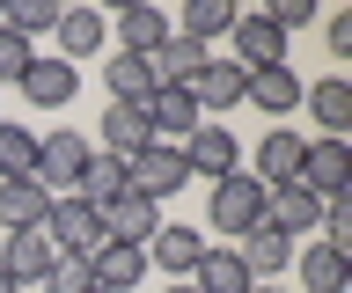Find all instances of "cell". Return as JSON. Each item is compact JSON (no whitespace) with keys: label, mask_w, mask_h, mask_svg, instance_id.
Wrapping results in <instances>:
<instances>
[{"label":"cell","mask_w":352,"mask_h":293,"mask_svg":"<svg viewBox=\"0 0 352 293\" xmlns=\"http://www.w3.org/2000/svg\"><path fill=\"white\" fill-rule=\"evenodd\" d=\"M257 220H264V183L242 176V169H235V176H220L213 198H206V227H213V235H228V249H235Z\"/></svg>","instance_id":"cell-1"},{"label":"cell","mask_w":352,"mask_h":293,"mask_svg":"<svg viewBox=\"0 0 352 293\" xmlns=\"http://www.w3.org/2000/svg\"><path fill=\"white\" fill-rule=\"evenodd\" d=\"M37 235L52 242V257H96V249L110 242V235H103V213H96L88 198H52V213H44Z\"/></svg>","instance_id":"cell-2"},{"label":"cell","mask_w":352,"mask_h":293,"mask_svg":"<svg viewBox=\"0 0 352 293\" xmlns=\"http://www.w3.org/2000/svg\"><path fill=\"white\" fill-rule=\"evenodd\" d=\"M294 183H301L308 198H345V191H352V147L316 132L301 147V176H294Z\"/></svg>","instance_id":"cell-3"},{"label":"cell","mask_w":352,"mask_h":293,"mask_svg":"<svg viewBox=\"0 0 352 293\" xmlns=\"http://www.w3.org/2000/svg\"><path fill=\"white\" fill-rule=\"evenodd\" d=\"M81 169H88V139L81 132H44L37 139V183L44 191H52V198H74V191H81Z\"/></svg>","instance_id":"cell-4"},{"label":"cell","mask_w":352,"mask_h":293,"mask_svg":"<svg viewBox=\"0 0 352 293\" xmlns=\"http://www.w3.org/2000/svg\"><path fill=\"white\" fill-rule=\"evenodd\" d=\"M125 176H132V191H140V198H176V191H184V183H191V169H184V147H162V139H154L147 154H132L125 161Z\"/></svg>","instance_id":"cell-5"},{"label":"cell","mask_w":352,"mask_h":293,"mask_svg":"<svg viewBox=\"0 0 352 293\" xmlns=\"http://www.w3.org/2000/svg\"><path fill=\"white\" fill-rule=\"evenodd\" d=\"M206 235H198V227H184V220H162L154 227V242H147V271H169V286L176 279H191L198 271V257H206Z\"/></svg>","instance_id":"cell-6"},{"label":"cell","mask_w":352,"mask_h":293,"mask_svg":"<svg viewBox=\"0 0 352 293\" xmlns=\"http://www.w3.org/2000/svg\"><path fill=\"white\" fill-rule=\"evenodd\" d=\"M235 161H242L235 132H228V125H213V117H206V125H198V132L184 139V169H191V176H206V183L235 176Z\"/></svg>","instance_id":"cell-7"},{"label":"cell","mask_w":352,"mask_h":293,"mask_svg":"<svg viewBox=\"0 0 352 293\" xmlns=\"http://www.w3.org/2000/svg\"><path fill=\"white\" fill-rule=\"evenodd\" d=\"M235 257H242V271H250L257 286H272L279 271H294V235H279L272 220H257V227L235 242Z\"/></svg>","instance_id":"cell-8"},{"label":"cell","mask_w":352,"mask_h":293,"mask_svg":"<svg viewBox=\"0 0 352 293\" xmlns=\"http://www.w3.org/2000/svg\"><path fill=\"white\" fill-rule=\"evenodd\" d=\"M242 89H250V73H242L235 59H206V73L191 81V103H198V117H213V125H220V117L242 103Z\"/></svg>","instance_id":"cell-9"},{"label":"cell","mask_w":352,"mask_h":293,"mask_svg":"<svg viewBox=\"0 0 352 293\" xmlns=\"http://www.w3.org/2000/svg\"><path fill=\"white\" fill-rule=\"evenodd\" d=\"M198 125H206V117H198L191 89H154V95H147V132L162 139V147H184Z\"/></svg>","instance_id":"cell-10"},{"label":"cell","mask_w":352,"mask_h":293,"mask_svg":"<svg viewBox=\"0 0 352 293\" xmlns=\"http://www.w3.org/2000/svg\"><path fill=\"white\" fill-rule=\"evenodd\" d=\"M301 110L323 125V139H345V132H352V81H345V73L308 81V89H301Z\"/></svg>","instance_id":"cell-11"},{"label":"cell","mask_w":352,"mask_h":293,"mask_svg":"<svg viewBox=\"0 0 352 293\" xmlns=\"http://www.w3.org/2000/svg\"><path fill=\"white\" fill-rule=\"evenodd\" d=\"M44 213H52V191H44L37 176H8L0 183V235H30V227H44Z\"/></svg>","instance_id":"cell-12"},{"label":"cell","mask_w":352,"mask_h":293,"mask_svg":"<svg viewBox=\"0 0 352 293\" xmlns=\"http://www.w3.org/2000/svg\"><path fill=\"white\" fill-rule=\"evenodd\" d=\"M154 227H162V205L140 198V191H125V198H110V205H103V235H110V242L147 249V242H154Z\"/></svg>","instance_id":"cell-13"},{"label":"cell","mask_w":352,"mask_h":293,"mask_svg":"<svg viewBox=\"0 0 352 293\" xmlns=\"http://www.w3.org/2000/svg\"><path fill=\"white\" fill-rule=\"evenodd\" d=\"M228 37H235V67H242V73L286 67V37L264 23V15H235V30H228Z\"/></svg>","instance_id":"cell-14"},{"label":"cell","mask_w":352,"mask_h":293,"mask_svg":"<svg viewBox=\"0 0 352 293\" xmlns=\"http://www.w3.org/2000/svg\"><path fill=\"white\" fill-rule=\"evenodd\" d=\"M37 110H66L74 103V89H81V67H66V59H30V73L15 81Z\"/></svg>","instance_id":"cell-15"},{"label":"cell","mask_w":352,"mask_h":293,"mask_svg":"<svg viewBox=\"0 0 352 293\" xmlns=\"http://www.w3.org/2000/svg\"><path fill=\"white\" fill-rule=\"evenodd\" d=\"M154 132H147V103H110L103 110V154L110 161H132V154H147Z\"/></svg>","instance_id":"cell-16"},{"label":"cell","mask_w":352,"mask_h":293,"mask_svg":"<svg viewBox=\"0 0 352 293\" xmlns=\"http://www.w3.org/2000/svg\"><path fill=\"white\" fill-rule=\"evenodd\" d=\"M301 147H308V139L286 132V125H272V132L257 139V183H264V191H286V183L301 176Z\"/></svg>","instance_id":"cell-17"},{"label":"cell","mask_w":352,"mask_h":293,"mask_svg":"<svg viewBox=\"0 0 352 293\" xmlns=\"http://www.w3.org/2000/svg\"><path fill=\"white\" fill-rule=\"evenodd\" d=\"M294 279H301V293H345L352 257H338L330 242H308V249H294Z\"/></svg>","instance_id":"cell-18"},{"label":"cell","mask_w":352,"mask_h":293,"mask_svg":"<svg viewBox=\"0 0 352 293\" xmlns=\"http://www.w3.org/2000/svg\"><path fill=\"white\" fill-rule=\"evenodd\" d=\"M301 73H294V59L286 67H264V73H250V89H242V103H257V110H272V117H294L301 110Z\"/></svg>","instance_id":"cell-19"},{"label":"cell","mask_w":352,"mask_h":293,"mask_svg":"<svg viewBox=\"0 0 352 293\" xmlns=\"http://www.w3.org/2000/svg\"><path fill=\"white\" fill-rule=\"evenodd\" d=\"M206 59H213L206 45H191V37H176V30H169V45L147 59V73H154V89H191L198 73H206Z\"/></svg>","instance_id":"cell-20"},{"label":"cell","mask_w":352,"mask_h":293,"mask_svg":"<svg viewBox=\"0 0 352 293\" xmlns=\"http://www.w3.org/2000/svg\"><path fill=\"white\" fill-rule=\"evenodd\" d=\"M52 30H59V59H66V67H74V59H96V51L110 45V23L96 15V8H59Z\"/></svg>","instance_id":"cell-21"},{"label":"cell","mask_w":352,"mask_h":293,"mask_svg":"<svg viewBox=\"0 0 352 293\" xmlns=\"http://www.w3.org/2000/svg\"><path fill=\"white\" fill-rule=\"evenodd\" d=\"M264 220L279 227V235H316V227H323V198H308L301 183H286V191H264Z\"/></svg>","instance_id":"cell-22"},{"label":"cell","mask_w":352,"mask_h":293,"mask_svg":"<svg viewBox=\"0 0 352 293\" xmlns=\"http://www.w3.org/2000/svg\"><path fill=\"white\" fill-rule=\"evenodd\" d=\"M0 271H8L15 286H44V271H52V242H44L37 227H30V235H0Z\"/></svg>","instance_id":"cell-23"},{"label":"cell","mask_w":352,"mask_h":293,"mask_svg":"<svg viewBox=\"0 0 352 293\" xmlns=\"http://www.w3.org/2000/svg\"><path fill=\"white\" fill-rule=\"evenodd\" d=\"M88 271H96V286H103V293H132L140 279H147V249H132V242H103L96 257H88Z\"/></svg>","instance_id":"cell-24"},{"label":"cell","mask_w":352,"mask_h":293,"mask_svg":"<svg viewBox=\"0 0 352 293\" xmlns=\"http://www.w3.org/2000/svg\"><path fill=\"white\" fill-rule=\"evenodd\" d=\"M162 45H169V15H162V8H125V15H118V51L154 59Z\"/></svg>","instance_id":"cell-25"},{"label":"cell","mask_w":352,"mask_h":293,"mask_svg":"<svg viewBox=\"0 0 352 293\" xmlns=\"http://www.w3.org/2000/svg\"><path fill=\"white\" fill-rule=\"evenodd\" d=\"M191 286H198V293H250L257 279L242 271L235 249H206V257H198V271H191Z\"/></svg>","instance_id":"cell-26"},{"label":"cell","mask_w":352,"mask_h":293,"mask_svg":"<svg viewBox=\"0 0 352 293\" xmlns=\"http://www.w3.org/2000/svg\"><path fill=\"white\" fill-rule=\"evenodd\" d=\"M132 191V176H125V161H110V154H88V169H81V191L74 198H88L96 213H103L110 198H125Z\"/></svg>","instance_id":"cell-27"},{"label":"cell","mask_w":352,"mask_h":293,"mask_svg":"<svg viewBox=\"0 0 352 293\" xmlns=\"http://www.w3.org/2000/svg\"><path fill=\"white\" fill-rule=\"evenodd\" d=\"M103 89H110V103H147V95H154V73H147V59L118 51V59H103Z\"/></svg>","instance_id":"cell-28"},{"label":"cell","mask_w":352,"mask_h":293,"mask_svg":"<svg viewBox=\"0 0 352 293\" xmlns=\"http://www.w3.org/2000/svg\"><path fill=\"white\" fill-rule=\"evenodd\" d=\"M228 30H235V0H191L176 37H191V45H213V37H228Z\"/></svg>","instance_id":"cell-29"},{"label":"cell","mask_w":352,"mask_h":293,"mask_svg":"<svg viewBox=\"0 0 352 293\" xmlns=\"http://www.w3.org/2000/svg\"><path fill=\"white\" fill-rule=\"evenodd\" d=\"M8 176H37V132L15 117H0V183Z\"/></svg>","instance_id":"cell-30"},{"label":"cell","mask_w":352,"mask_h":293,"mask_svg":"<svg viewBox=\"0 0 352 293\" xmlns=\"http://www.w3.org/2000/svg\"><path fill=\"white\" fill-rule=\"evenodd\" d=\"M59 23V0H8V30H15L22 45L37 37V30H52Z\"/></svg>","instance_id":"cell-31"},{"label":"cell","mask_w":352,"mask_h":293,"mask_svg":"<svg viewBox=\"0 0 352 293\" xmlns=\"http://www.w3.org/2000/svg\"><path fill=\"white\" fill-rule=\"evenodd\" d=\"M44 293H96V271H88V257H52V271H44Z\"/></svg>","instance_id":"cell-32"},{"label":"cell","mask_w":352,"mask_h":293,"mask_svg":"<svg viewBox=\"0 0 352 293\" xmlns=\"http://www.w3.org/2000/svg\"><path fill=\"white\" fill-rule=\"evenodd\" d=\"M316 235H323L338 257L352 249V191H345V198H323V227H316Z\"/></svg>","instance_id":"cell-33"},{"label":"cell","mask_w":352,"mask_h":293,"mask_svg":"<svg viewBox=\"0 0 352 293\" xmlns=\"http://www.w3.org/2000/svg\"><path fill=\"white\" fill-rule=\"evenodd\" d=\"M30 59H37V51H30V45H22V37H15V30H0V89H15V81H22V73H30Z\"/></svg>","instance_id":"cell-34"},{"label":"cell","mask_w":352,"mask_h":293,"mask_svg":"<svg viewBox=\"0 0 352 293\" xmlns=\"http://www.w3.org/2000/svg\"><path fill=\"white\" fill-rule=\"evenodd\" d=\"M264 23H272V30H279V37H286V30L316 23V0H272V8H264Z\"/></svg>","instance_id":"cell-35"},{"label":"cell","mask_w":352,"mask_h":293,"mask_svg":"<svg viewBox=\"0 0 352 293\" xmlns=\"http://www.w3.org/2000/svg\"><path fill=\"white\" fill-rule=\"evenodd\" d=\"M323 37H330V51L345 59V51H352V15H330V30H323Z\"/></svg>","instance_id":"cell-36"},{"label":"cell","mask_w":352,"mask_h":293,"mask_svg":"<svg viewBox=\"0 0 352 293\" xmlns=\"http://www.w3.org/2000/svg\"><path fill=\"white\" fill-rule=\"evenodd\" d=\"M0 293H22V286H15V279H8V271H0Z\"/></svg>","instance_id":"cell-37"},{"label":"cell","mask_w":352,"mask_h":293,"mask_svg":"<svg viewBox=\"0 0 352 293\" xmlns=\"http://www.w3.org/2000/svg\"><path fill=\"white\" fill-rule=\"evenodd\" d=\"M169 293H198V286H191V279H176V286H169Z\"/></svg>","instance_id":"cell-38"},{"label":"cell","mask_w":352,"mask_h":293,"mask_svg":"<svg viewBox=\"0 0 352 293\" xmlns=\"http://www.w3.org/2000/svg\"><path fill=\"white\" fill-rule=\"evenodd\" d=\"M250 293H286V286H250Z\"/></svg>","instance_id":"cell-39"},{"label":"cell","mask_w":352,"mask_h":293,"mask_svg":"<svg viewBox=\"0 0 352 293\" xmlns=\"http://www.w3.org/2000/svg\"><path fill=\"white\" fill-rule=\"evenodd\" d=\"M96 293H103V286H96Z\"/></svg>","instance_id":"cell-40"}]
</instances>
